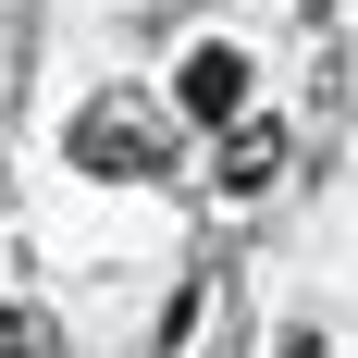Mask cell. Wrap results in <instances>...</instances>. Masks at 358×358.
Masks as SVG:
<instances>
[{"instance_id": "cell-1", "label": "cell", "mask_w": 358, "mask_h": 358, "mask_svg": "<svg viewBox=\"0 0 358 358\" xmlns=\"http://www.w3.org/2000/svg\"><path fill=\"white\" fill-rule=\"evenodd\" d=\"M161 161H173V124H161L136 87H111V99H87V111H74V173L136 185V173H161Z\"/></svg>"}, {"instance_id": "cell-2", "label": "cell", "mask_w": 358, "mask_h": 358, "mask_svg": "<svg viewBox=\"0 0 358 358\" xmlns=\"http://www.w3.org/2000/svg\"><path fill=\"white\" fill-rule=\"evenodd\" d=\"M173 99L198 111V124H248V50H235V37H210V50H185Z\"/></svg>"}, {"instance_id": "cell-3", "label": "cell", "mask_w": 358, "mask_h": 358, "mask_svg": "<svg viewBox=\"0 0 358 358\" xmlns=\"http://www.w3.org/2000/svg\"><path fill=\"white\" fill-rule=\"evenodd\" d=\"M210 185L222 198H272V185H285V124H222V148H210Z\"/></svg>"}, {"instance_id": "cell-4", "label": "cell", "mask_w": 358, "mask_h": 358, "mask_svg": "<svg viewBox=\"0 0 358 358\" xmlns=\"http://www.w3.org/2000/svg\"><path fill=\"white\" fill-rule=\"evenodd\" d=\"M222 322H235V285H222V272H198V285L173 296V322H161V358H210Z\"/></svg>"}, {"instance_id": "cell-5", "label": "cell", "mask_w": 358, "mask_h": 358, "mask_svg": "<svg viewBox=\"0 0 358 358\" xmlns=\"http://www.w3.org/2000/svg\"><path fill=\"white\" fill-rule=\"evenodd\" d=\"M0 358H62V322L25 309V296H0Z\"/></svg>"}, {"instance_id": "cell-6", "label": "cell", "mask_w": 358, "mask_h": 358, "mask_svg": "<svg viewBox=\"0 0 358 358\" xmlns=\"http://www.w3.org/2000/svg\"><path fill=\"white\" fill-rule=\"evenodd\" d=\"M285 358H322V334H285Z\"/></svg>"}]
</instances>
